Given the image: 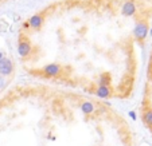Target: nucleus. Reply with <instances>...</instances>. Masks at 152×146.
<instances>
[{
  "instance_id": "1",
  "label": "nucleus",
  "mask_w": 152,
  "mask_h": 146,
  "mask_svg": "<svg viewBox=\"0 0 152 146\" xmlns=\"http://www.w3.org/2000/svg\"><path fill=\"white\" fill-rule=\"evenodd\" d=\"M149 34V26L147 23V20H137L135 23V28H133V38H135L137 42L143 43L144 40L147 39Z\"/></svg>"
},
{
  "instance_id": "2",
  "label": "nucleus",
  "mask_w": 152,
  "mask_h": 146,
  "mask_svg": "<svg viewBox=\"0 0 152 146\" xmlns=\"http://www.w3.org/2000/svg\"><path fill=\"white\" fill-rule=\"evenodd\" d=\"M32 52V44L26 36H20L18 42V54L20 58H28Z\"/></svg>"
},
{
  "instance_id": "3",
  "label": "nucleus",
  "mask_w": 152,
  "mask_h": 146,
  "mask_svg": "<svg viewBox=\"0 0 152 146\" xmlns=\"http://www.w3.org/2000/svg\"><path fill=\"white\" fill-rule=\"evenodd\" d=\"M14 74V62L8 58H3L0 60V75L4 78L11 77Z\"/></svg>"
},
{
  "instance_id": "4",
  "label": "nucleus",
  "mask_w": 152,
  "mask_h": 146,
  "mask_svg": "<svg viewBox=\"0 0 152 146\" xmlns=\"http://www.w3.org/2000/svg\"><path fill=\"white\" fill-rule=\"evenodd\" d=\"M137 12V6L135 0H125L121 7V15L123 16H133Z\"/></svg>"
},
{
  "instance_id": "5",
  "label": "nucleus",
  "mask_w": 152,
  "mask_h": 146,
  "mask_svg": "<svg viewBox=\"0 0 152 146\" xmlns=\"http://www.w3.org/2000/svg\"><path fill=\"white\" fill-rule=\"evenodd\" d=\"M42 70L47 77L55 78V77H59L61 75L62 67H61V64H58V63H49V64H46V66H43Z\"/></svg>"
},
{
  "instance_id": "6",
  "label": "nucleus",
  "mask_w": 152,
  "mask_h": 146,
  "mask_svg": "<svg viewBox=\"0 0 152 146\" xmlns=\"http://www.w3.org/2000/svg\"><path fill=\"white\" fill-rule=\"evenodd\" d=\"M27 23H28L30 28L32 30H39L40 27L43 26L45 23V16L42 14H37V15H32L28 20H27Z\"/></svg>"
},
{
  "instance_id": "7",
  "label": "nucleus",
  "mask_w": 152,
  "mask_h": 146,
  "mask_svg": "<svg viewBox=\"0 0 152 146\" xmlns=\"http://www.w3.org/2000/svg\"><path fill=\"white\" fill-rule=\"evenodd\" d=\"M80 110L85 115H92L93 113H96V106H94V103L90 102V100H83L80 105Z\"/></svg>"
},
{
  "instance_id": "8",
  "label": "nucleus",
  "mask_w": 152,
  "mask_h": 146,
  "mask_svg": "<svg viewBox=\"0 0 152 146\" xmlns=\"http://www.w3.org/2000/svg\"><path fill=\"white\" fill-rule=\"evenodd\" d=\"M94 94L97 95L98 98L106 99V98H109L110 95H112V89H110V86H97Z\"/></svg>"
},
{
  "instance_id": "9",
  "label": "nucleus",
  "mask_w": 152,
  "mask_h": 146,
  "mask_svg": "<svg viewBox=\"0 0 152 146\" xmlns=\"http://www.w3.org/2000/svg\"><path fill=\"white\" fill-rule=\"evenodd\" d=\"M110 82H112V78L109 72H102L98 77V86H110Z\"/></svg>"
},
{
  "instance_id": "10",
  "label": "nucleus",
  "mask_w": 152,
  "mask_h": 146,
  "mask_svg": "<svg viewBox=\"0 0 152 146\" xmlns=\"http://www.w3.org/2000/svg\"><path fill=\"white\" fill-rule=\"evenodd\" d=\"M143 122L148 127H152V109H148L143 113Z\"/></svg>"
},
{
  "instance_id": "11",
  "label": "nucleus",
  "mask_w": 152,
  "mask_h": 146,
  "mask_svg": "<svg viewBox=\"0 0 152 146\" xmlns=\"http://www.w3.org/2000/svg\"><path fill=\"white\" fill-rule=\"evenodd\" d=\"M7 86H8V80H7V78H4V77L0 75V91H3Z\"/></svg>"
},
{
  "instance_id": "12",
  "label": "nucleus",
  "mask_w": 152,
  "mask_h": 146,
  "mask_svg": "<svg viewBox=\"0 0 152 146\" xmlns=\"http://www.w3.org/2000/svg\"><path fill=\"white\" fill-rule=\"evenodd\" d=\"M128 115H129V118L132 121H136L137 119V115H136V111H133V110H131V111L128 113Z\"/></svg>"
},
{
  "instance_id": "13",
  "label": "nucleus",
  "mask_w": 152,
  "mask_h": 146,
  "mask_svg": "<svg viewBox=\"0 0 152 146\" xmlns=\"http://www.w3.org/2000/svg\"><path fill=\"white\" fill-rule=\"evenodd\" d=\"M3 58H6V52H4V51H0V60L3 59Z\"/></svg>"
},
{
  "instance_id": "14",
  "label": "nucleus",
  "mask_w": 152,
  "mask_h": 146,
  "mask_svg": "<svg viewBox=\"0 0 152 146\" xmlns=\"http://www.w3.org/2000/svg\"><path fill=\"white\" fill-rule=\"evenodd\" d=\"M23 28H30V26H28V23H27V22H24V23H23Z\"/></svg>"
},
{
  "instance_id": "15",
  "label": "nucleus",
  "mask_w": 152,
  "mask_h": 146,
  "mask_svg": "<svg viewBox=\"0 0 152 146\" xmlns=\"http://www.w3.org/2000/svg\"><path fill=\"white\" fill-rule=\"evenodd\" d=\"M149 34H151V35H152V28H151V30H149Z\"/></svg>"
}]
</instances>
